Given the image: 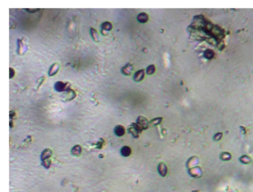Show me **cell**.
Segmentation results:
<instances>
[{
	"mask_svg": "<svg viewBox=\"0 0 253 192\" xmlns=\"http://www.w3.org/2000/svg\"><path fill=\"white\" fill-rule=\"evenodd\" d=\"M67 86H68V83H64L62 81H58L55 83V86H54V88L59 91V92H62V91H65V89L67 88Z\"/></svg>",
	"mask_w": 253,
	"mask_h": 192,
	"instance_id": "obj_9",
	"label": "cell"
},
{
	"mask_svg": "<svg viewBox=\"0 0 253 192\" xmlns=\"http://www.w3.org/2000/svg\"><path fill=\"white\" fill-rule=\"evenodd\" d=\"M9 116H10V118H13L14 116H15V112H14V111H10V113H9Z\"/></svg>",
	"mask_w": 253,
	"mask_h": 192,
	"instance_id": "obj_27",
	"label": "cell"
},
{
	"mask_svg": "<svg viewBox=\"0 0 253 192\" xmlns=\"http://www.w3.org/2000/svg\"><path fill=\"white\" fill-rule=\"evenodd\" d=\"M104 144H105V142H104V139H99L98 142L96 143V148L97 149H102L103 146L104 145Z\"/></svg>",
	"mask_w": 253,
	"mask_h": 192,
	"instance_id": "obj_23",
	"label": "cell"
},
{
	"mask_svg": "<svg viewBox=\"0 0 253 192\" xmlns=\"http://www.w3.org/2000/svg\"><path fill=\"white\" fill-rule=\"evenodd\" d=\"M27 11H37L38 9H26Z\"/></svg>",
	"mask_w": 253,
	"mask_h": 192,
	"instance_id": "obj_28",
	"label": "cell"
},
{
	"mask_svg": "<svg viewBox=\"0 0 253 192\" xmlns=\"http://www.w3.org/2000/svg\"><path fill=\"white\" fill-rule=\"evenodd\" d=\"M133 66L131 63H127L124 67L122 68V73L125 75V76H130L133 72Z\"/></svg>",
	"mask_w": 253,
	"mask_h": 192,
	"instance_id": "obj_8",
	"label": "cell"
},
{
	"mask_svg": "<svg viewBox=\"0 0 253 192\" xmlns=\"http://www.w3.org/2000/svg\"><path fill=\"white\" fill-rule=\"evenodd\" d=\"M70 153H71V154L73 156L78 157V156H79L81 153H82V147H81L80 145H78V144H76V145H74L71 148Z\"/></svg>",
	"mask_w": 253,
	"mask_h": 192,
	"instance_id": "obj_10",
	"label": "cell"
},
{
	"mask_svg": "<svg viewBox=\"0 0 253 192\" xmlns=\"http://www.w3.org/2000/svg\"><path fill=\"white\" fill-rule=\"evenodd\" d=\"M142 131V128H141L140 126H139L137 124H134V123L131 124V126H129V128H128V132L132 133L133 136L134 138L139 137V135H140V133H141Z\"/></svg>",
	"mask_w": 253,
	"mask_h": 192,
	"instance_id": "obj_1",
	"label": "cell"
},
{
	"mask_svg": "<svg viewBox=\"0 0 253 192\" xmlns=\"http://www.w3.org/2000/svg\"><path fill=\"white\" fill-rule=\"evenodd\" d=\"M137 20L142 23H145L149 21V15L146 13H141L137 15Z\"/></svg>",
	"mask_w": 253,
	"mask_h": 192,
	"instance_id": "obj_12",
	"label": "cell"
},
{
	"mask_svg": "<svg viewBox=\"0 0 253 192\" xmlns=\"http://www.w3.org/2000/svg\"><path fill=\"white\" fill-rule=\"evenodd\" d=\"M115 133H116V135H117V136H119V137H121V136H123V135H124V133H125V129H124V127L123 126H116V127H115Z\"/></svg>",
	"mask_w": 253,
	"mask_h": 192,
	"instance_id": "obj_13",
	"label": "cell"
},
{
	"mask_svg": "<svg viewBox=\"0 0 253 192\" xmlns=\"http://www.w3.org/2000/svg\"><path fill=\"white\" fill-rule=\"evenodd\" d=\"M155 70H156V67H155L154 64H151L149 65L148 67H147L146 69V73L148 75H152L155 73Z\"/></svg>",
	"mask_w": 253,
	"mask_h": 192,
	"instance_id": "obj_19",
	"label": "cell"
},
{
	"mask_svg": "<svg viewBox=\"0 0 253 192\" xmlns=\"http://www.w3.org/2000/svg\"><path fill=\"white\" fill-rule=\"evenodd\" d=\"M43 162V166L44 167V168L46 169H49L52 165V161L51 159H48V160H44V161H42Z\"/></svg>",
	"mask_w": 253,
	"mask_h": 192,
	"instance_id": "obj_22",
	"label": "cell"
},
{
	"mask_svg": "<svg viewBox=\"0 0 253 192\" xmlns=\"http://www.w3.org/2000/svg\"><path fill=\"white\" fill-rule=\"evenodd\" d=\"M52 151L51 149H49V148H47V149H45L44 151L42 153V155H41V159H42V161H44V160H48V159H50V158L52 156Z\"/></svg>",
	"mask_w": 253,
	"mask_h": 192,
	"instance_id": "obj_11",
	"label": "cell"
},
{
	"mask_svg": "<svg viewBox=\"0 0 253 192\" xmlns=\"http://www.w3.org/2000/svg\"><path fill=\"white\" fill-rule=\"evenodd\" d=\"M17 41H18V53L20 54V52H21V51H20V50L23 48V44L22 45V40L18 39Z\"/></svg>",
	"mask_w": 253,
	"mask_h": 192,
	"instance_id": "obj_25",
	"label": "cell"
},
{
	"mask_svg": "<svg viewBox=\"0 0 253 192\" xmlns=\"http://www.w3.org/2000/svg\"><path fill=\"white\" fill-rule=\"evenodd\" d=\"M10 127L11 128L13 127V122H12V120H10Z\"/></svg>",
	"mask_w": 253,
	"mask_h": 192,
	"instance_id": "obj_29",
	"label": "cell"
},
{
	"mask_svg": "<svg viewBox=\"0 0 253 192\" xmlns=\"http://www.w3.org/2000/svg\"><path fill=\"white\" fill-rule=\"evenodd\" d=\"M214 55H215L214 52L213 51V50H211V49L206 50L205 52H204V57H205L206 59H207V60H212L214 57Z\"/></svg>",
	"mask_w": 253,
	"mask_h": 192,
	"instance_id": "obj_17",
	"label": "cell"
},
{
	"mask_svg": "<svg viewBox=\"0 0 253 192\" xmlns=\"http://www.w3.org/2000/svg\"><path fill=\"white\" fill-rule=\"evenodd\" d=\"M89 32H90V35H91L93 41H96V43H97V41H99V35H98V32H97V31L95 28H90Z\"/></svg>",
	"mask_w": 253,
	"mask_h": 192,
	"instance_id": "obj_18",
	"label": "cell"
},
{
	"mask_svg": "<svg viewBox=\"0 0 253 192\" xmlns=\"http://www.w3.org/2000/svg\"><path fill=\"white\" fill-rule=\"evenodd\" d=\"M232 155L228 152H223L220 155V159L223 162H229L232 160Z\"/></svg>",
	"mask_w": 253,
	"mask_h": 192,
	"instance_id": "obj_16",
	"label": "cell"
},
{
	"mask_svg": "<svg viewBox=\"0 0 253 192\" xmlns=\"http://www.w3.org/2000/svg\"><path fill=\"white\" fill-rule=\"evenodd\" d=\"M158 172L161 177H165L168 174V166L164 162H160L158 165Z\"/></svg>",
	"mask_w": 253,
	"mask_h": 192,
	"instance_id": "obj_4",
	"label": "cell"
},
{
	"mask_svg": "<svg viewBox=\"0 0 253 192\" xmlns=\"http://www.w3.org/2000/svg\"><path fill=\"white\" fill-rule=\"evenodd\" d=\"M188 173L193 178H201L203 175V171L200 167H192L188 170Z\"/></svg>",
	"mask_w": 253,
	"mask_h": 192,
	"instance_id": "obj_2",
	"label": "cell"
},
{
	"mask_svg": "<svg viewBox=\"0 0 253 192\" xmlns=\"http://www.w3.org/2000/svg\"><path fill=\"white\" fill-rule=\"evenodd\" d=\"M223 132H218V133H215V135H214L213 140L214 142H218V141H220V140L223 138Z\"/></svg>",
	"mask_w": 253,
	"mask_h": 192,
	"instance_id": "obj_21",
	"label": "cell"
},
{
	"mask_svg": "<svg viewBox=\"0 0 253 192\" xmlns=\"http://www.w3.org/2000/svg\"><path fill=\"white\" fill-rule=\"evenodd\" d=\"M9 72H10V79H12L13 77H14V75L15 74V72H14V69L13 68H10L9 69Z\"/></svg>",
	"mask_w": 253,
	"mask_h": 192,
	"instance_id": "obj_26",
	"label": "cell"
},
{
	"mask_svg": "<svg viewBox=\"0 0 253 192\" xmlns=\"http://www.w3.org/2000/svg\"><path fill=\"white\" fill-rule=\"evenodd\" d=\"M132 153V148L129 146H124L121 149V154L124 157H128Z\"/></svg>",
	"mask_w": 253,
	"mask_h": 192,
	"instance_id": "obj_14",
	"label": "cell"
},
{
	"mask_svg": "<svg viewBox=\"0 0 253 192\" xmlns=\"http://www.w3.org/2000/svg\"><path fill=\"white\" fill-rule=\"evenodd\" d=\"M113 29V24L110 22H104L101 24V33L103 35H107V32L111 31Z\"/></svg>",
	"mask_w": 253,
	"mask_h": 192,
	"instance_id": "obj_5",
	"label": "cell"
},
{
	"mask_svg": "<svg viewBox=\"0 0 253 192\" xmlns=\"http://www.w3.org/2000/svg\"><path fill=\"white\" fill-rule=\"evenodd\" d=\"M192 192H200V191L199 190H193Z\"/></svg>",
	"mask_w": 253,
	"mask_h": 192,
	"instance_id": "obj_30",
	"label": "cell"
},
{
	"mask_svg": "<svg viewBox=\"0 0 253 192\" xmlns=\"http://www.w3.org/2000/svg\"><path fill=\"white\" fill-rule=\"evenodd\" d=\"M60 63H58V62L53 63L50 67V70H49V72H48L49 76H54V75H56L57 73H58V71L60 70Z\"/></svg>",
	"mask_w": 253,
	"mask_h": 192,
	"instance_id": "obj_6",
	"label": "cell"
},
{
	"mask_svg": "<svg viewBox=\"0 0 253 192\" xmlns=\"http://www.w3.org/2000/svg\"><path fill=\"white\" fill-rule=\"evenodd\" d=\"M145 77V70H140L134 73L133 75V80L135 82H140L142 81Z\"/></svg>",
	"mask_w": 253,
	"mask_h": 192,
	"instance_id": "obj_7",
	"label": "cell"
},
{
	"mask_svg": "<svg viewBox=\"0 0 253 192\" xmlns=\"http://www.w3.org/2000/svg\"><path fill=\"white\" fill-rule=\"evenodd\" d=\"M137 124L142 128V130H144L149 128L150 123L148 122V119L144 117V116H139L137 119Z\"/></svg>",
	"mask_w": 253,
	"mask_h": 192,
	"instance_id": "obj_3",
	"label": "cell"
},
{
	"mask_svg": "<svg viewBox=\"0 0 253 192\" xmlns=\"http://www.w3.org/2000/svg\"><path fill=\"white\" fill-rule=\"evenodd\" d=\"M163 118L162 117H156L152 119L151 122H150V126H159V124L162 122Z\"/></svg>",
	"mask_w": 253,
	"mask_h": 192,
	"instance_id": "obj_20",
	"label": "cell"
},
{
	"mask_svg": "<svg viewBox=\"0 0 253 192\" xmlns=\"http://www.w3.org/2000/svg\"><path fill=\"white\" fill-rule=\"evenodd\" d=\"M31 140H32V137L31 136H28L25 140H24L23 142V147H24V146H27L30 143H31Z\"/></svg>",
	"mask_w": 253,
	"mask_h": 192,
	"instance_id": "obj_24",
	"label": "cell"
},
{
	"mask_svg": "<svg viewBox=\"0 0 253 192\" xmlns=\"http://www.w3.org/2000/svg\"><path fill=\"white\" fill-rule=\"evenodd\" d=\"M239 161L242 164H250V163L252 162L251 157H250L249 155H242V156H241L239 158Z\"/></svg>",
	"mask_w": 253,
	"mask_h": 192,
	"instance_id": "obj_15",
	"label": "cell"
}]
</instances>
